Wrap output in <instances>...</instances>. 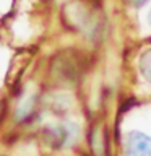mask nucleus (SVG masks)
I'll return each mask as SVG.
<instances>
[{
  "label": "nucleus",
  "instance_id": "obj_1",
  "mask_svg": "<svg viewBox=\"0 0 151 156\" xmlns=\"http://www.w3.org/2000/svg\"><path fill=\"white\" fill-rule=\"evenodd\" d=\"M124 156H151V138L141 132H130L124 140Z\"/></svg>",
  "mask_w": 151,
  "mask_h": 156
},
{
  "label": "nucleus",
  "instance_id": "obj_2",
  "mask_svg": "<svg viewBox=\"0 0 151 156\" xmlns=\"http://www.w3.org/2000/svg\"><path fill=\"white\" fill-rule=\"evenodd\" d=\"M47 141L51 143L52 146H57V148H60V146H65L68 145V141L73 138V135H75V130H72V125H57V127H52V129H49L47 132Z\"/></svg>",
  "mask_w": 151,
  "mask_h": 156
},
{
  "label": "nucleus",
  "instance_id": "obj_3",
  "mask_svg": "<svg viewBox=\"0 0 151 156\" xmlns=\"http://www.w3.org/2000/svg\"><path fill=\"white\" fill-rule=\"evenodd\" d=\"M138 65H140L141 75L151 83V49H148V51H145L143 54H141Z\"/></svg>",
  "mask_w": 151,
  "mask_h": 156
},
{
  "label": "nucleus",
  "instance_id": "obj_4",
  "mask_svg": "<svg viewBox=\"0 0 151 156\" xmlns=\"http://www.w3.org/2000/svg\"><path fill=\"white\" fill-rule=\"evenodd\" d=\"M133 2V5H136V7H141V5H145L148 0H132Z\"/></svg>",
  "mask_w": 151,
  "mask_h": 156
},
{
  "label": "nucleus",
  "instance_id": "obj_5",
  "mask_svg": "<svg viewBox=\"0 0 151 156\" xmlns=\"http://www.w3.org/2000/svg\"><path fill=\"white\" fill-rule=\"evenodd\" d=\"M148 21H149V24H151V12H149V15H148Z\"/></svg>",
  "mask_w": 151,
  "mask_h": 156
}]
</instances>
